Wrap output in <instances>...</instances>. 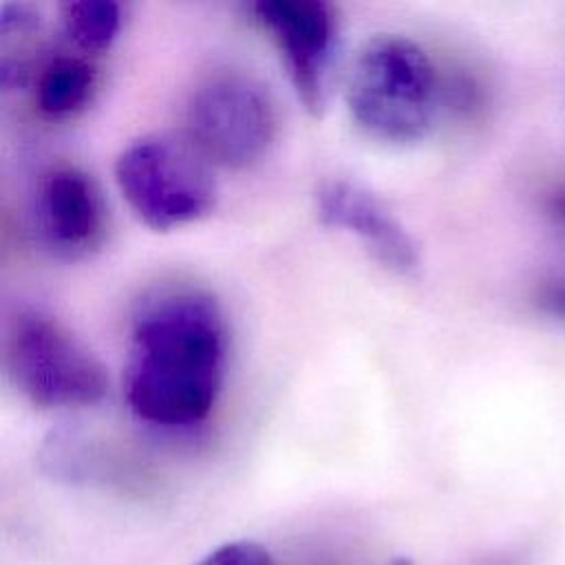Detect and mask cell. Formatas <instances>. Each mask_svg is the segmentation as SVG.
Here are the masks:
<instances>
[{
    "instance_id": "1",
    "label": "cell",
    "mask_w": 565,
    "mask_h": 565,
    "mask_svg": "<svg viewBox=\"0 0 565 565\" xmlns=\"http://www.w3.org/2000/svg\"><path fill=\"white\" fill-rule=\"evenodd\" d=\"M225 364L227 324L212 294L170 285L137 302L121 375L135 417L161 428L203 422L223 388Z\"/></svg>"
},
{
    "instance_id": "2",
    "label": "cell",
    "mask_w": 565,
    "mask_h": 565,
    "mask_svg": "<svg viewBox=\"0 0 565 565\" xmlns=\"http://www.w3.org/2000/svg\"><path fill=\"white\" fill-rule=\"evenodd\" d=\"M351 119L373 139L408 146L428 135L441 84L426 51L411 38L384 33L364 42L347 77Z\"/></svg>"
},
{
    "instance_id": "3",
    "label": "cell",
    "mask_w": 565,
    "mask_h": 565,
    "mask_svg": "<svg viewBox=\"0 0 565 565\" xmlns=\"http://www.w3.org/2000/svg\"><path fill=\"white\" fill-rule=\"evenodd\" d=\"M4 369L11 384L44 411L86 408L108 391L102 362L64 324L38 311L11 318Z\"/></svg>"
},
{
    "instance_id": "4",
    "label": "cell",
    "mask_w": 565,
    "mask_h": 565,
    "mask_svg": "<svg viewBox=\"0 0 565 565\" xmlns=\"http://www.w3.org/2000/svg\"><path fill=\"white\" fill-rule=\"evenodd\" d=\"M117 188L135 216L154 232H170L207 216L216 181L190 141L152 135L132 141L115 161Z\"/></svg>"
},
{
    "instance_id": "5",
    "label": "cell",
    "mask_w": 565,
    "mask_h": 565,
    "mask_svg": "<svg viewBox=\"0 0 565 565\" xmlns=\"http://www.w3.org/2000/svg\"><path fill=\"white\" fill-rule=\"evenodd\" d=\"M185 132L194 150L221 168H249L278 132L276 106L260 82L238 71L205 77L185 106Z\"/></svg>"
},
{
    "instance_id": "6",
    "label": "cell",
    "mask_w": 565,
    "mask_h": 565,
    "mask_svg": "<svg viewBox=\"0 0 565 565\" xmlns=\"http://www.w3.org/2000/svg\"><path fill=\"white\" fill-rule=\"evenodd\" d=\"M249 9L274 40L298 99L311 115H320L340 46L335 7L322 0H260Z\"/></svg>"
},
{
    "instance_id": "7",
    "label": "cell",
    "mask_w": 565,
    "mask_h": 565,
    "mask_svg": "<svg viewBox=\"0 0 565 565\" xmlns=\"http://www.w3.org/2000/svg\"><path fill=\"white\" fill-rule=\"evenodd\" d=\"M29 221L35 243L64 260L95 254L108 232V212L99 185L75 166L46 170L33 190Z\"/></svg>"
},
{
    "instance_id": "8",
    "label": "cell",
    "mask_w": 565,
    "mask_h": 565,
    "mask_svg": "<svg viewBox=\"0 0 565 565\" xmlns=\"http://www.w3.org/2000/svg\"><path fill=\"white\" fill-rule=\"evenodd\" d=\"M316 212L327 227L353 234L386 269L408 276L419 267L415 241L366 188L347 179L324 181L316 190Z\"/></svg>"
},
{
    "instance_id": "9",
    "label": "cell",
    "mask_w": 565,
    "mask_h": 565,
    "mask_svg": "<svg viewBox=\"0 0 565 565\" xmlns=\"http://www.w3.org/2000/svg\"><path fill=\"white\" fill-rule=\"evenodd\" d=\"M95 86L97 71L86 57L57 55L35 77V106L51 119L73 117L88 106Z\"/></svg>"
},
{
    "instance_id": "10",
    "label": "cell",
    "mask_w": 565,
    "mask_h": 565,
    "mask_svg": "<svg viewBox=\"0 0 565 565\" xmlns=\"http://www.w3.org/2000/svg\"><path fill=\"white\" fill-rule=\"evenodd\" d=\"M121 4L113 0H77L60 4L64 35L84 53H104L121 31Z\"/></svg>"
},
{
    "instance_id": "11",
    "label": "cell",
    "mask_w": 565,
    "mask_h": 565,
    "mask_svg": "<svg viewBox=\"0 0 565 565\" xmlns=\"http://www.w3.org/2000/svg\"><path fill=\"white\" fill-rule=\"evenodd\" d=\"M194 565H276L269 550L254 541H232L207 552Z\"/></svg>"
},
{
    "instance_id": "12",
    "label": "cell",
    "mask_w": 565,
    "mask_h": 565,
    "mask_svg": "<svg viewBox=\"0 0 565 565\" xmlns=\"http://www.w3.org/2000/svg\"><path fill=\"white\" fill-rule=\"evenodd\" d=\"M539 305L547 313L565 320V278L543 285V289L539 291Z\"/></svg>"
},
{
    "instance_id": "13",
    "label": "cell",
    "mask_w": 565,
    "mask_h": 565,
    "mask_svg": "<svg viewBox=\"0 0 565 565\" xmlns=\"http://www.w3.org/2000/svg\"><path fill=\"white\" fill-rule=\"evenodd\" d=\"M545 212H547V216L554 221V225H558V227L565 230V185H563V188H556L554 192L547 194Z\"/></svg>"
}]
</instances>
